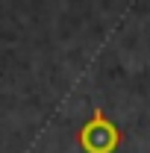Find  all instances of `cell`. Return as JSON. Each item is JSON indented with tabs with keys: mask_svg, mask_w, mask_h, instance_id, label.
Listing matches in <instances>:
<instances>
[{
	"mask_svg": "<svg viewBox=\"0 0 150 153\" xmlns=\"http://www.w3.org/2000/svg\"><path fill=\"white\" fill-rule=\"evenodd\" d=\"M115 144H118V130L97 112L94 121L82 130V147L88 153H112Z\"/></svg>",
	"mask_w": 150,
	"mask_h": 153,
	"instance_id": "6da1fadb",
	"label": "cell"
}]
</instances>
